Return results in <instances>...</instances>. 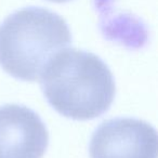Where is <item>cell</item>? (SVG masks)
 Returning <instances> with one entry per match:
<instances>
[{
	"instance_id": "1",
	"label": "cell",
	"mask_w": 158,
	"mask_h": 158,
	"mask_svg": "<svg viewBox=\"0 0 158 158\" xmlns=\"http://www.w3.org/2000/svg\"><path fill=\"white\" fill-rule=\"evenodd\" d=\"M41 90L59 114L74 120H91L110 110L116 94L110 69L94 53L64 48L44 67Z\"/></svg>"
},
{
	"instance_id": "4",
	"label": "cell",
	"mask_w": 158,
	"mask_h": 158,
	"mask_svg": "<svg viewBox=\"0 0 158 158\" xmlns=\"http://www.w3.org/2000/svg\"><path fill=\"white\" fill-rule=\"evenodd\" d=\"M49 133L39 115L19 104L0 106V158H42Z\"/></svg>"
},
{
	"instance_id": "3",
	"label": "cell",
	"mask_w": 158,
	"mask_h": 158,
	"mask_svg": "<svg viewBox=\"0 0 158 158\" xmlns=\"http://www.w3.org/2000/svg\"><path fill=\"white\" fill-rule=\"evenodd\" d=\"M89 151L91 158H157V131L141 119H108L93 132Z\"/></svg>"
},
{
	"instance_id": "5",
	"label": "cell",
	"mask_w": 158,
	"mask_h": 158,
	"mask_svg": "<svg viewBox=\"0 0 158 158\" xmlns=\"http://www.w3.org/2000/svg\"><path fill=\"white\" fill-rule=\"evenodd\" d=\"M48 1L55 2V3H65V2H68V1H72V0H48Z\"/></svg>"
},
{
	"instance_id": "2",
	"label": "cell",
	"mask_w": 158,
	"mask_h": 158,
	"mask_svg": "<svg viewBox=\"0 0 158 158\" xmlns=\"http://www.w3.org/2000/svg\"><path fill=\"white\" fill-rule=\"evenodd\" d=\"M70 42L61 15L44 8H23L0 25V66L14 78L36 81L51 57Z\"/></svg>"
}]
</instances>
